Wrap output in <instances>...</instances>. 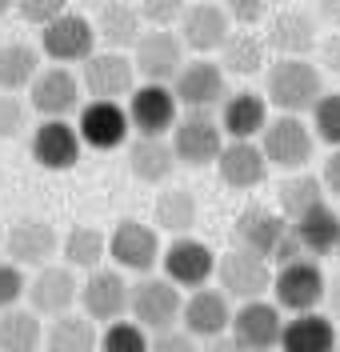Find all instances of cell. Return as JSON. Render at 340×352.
<instances>
[{
  "mask_svg": "<svg viewBox=\"0 0 340 352\" xmlns=\"http://www.w3.org/2000/svg\"><path fill=\"white\" fill-rule=\"evenodd\" d=\"M324 184H328V188L340 197V148H332V153H328V160H324Z\"/></svg>",
  "mask_w": 340,
  "mask_h": 352,
  "instance_id": "bcb514c9",
  "label": "cell"
},
{
  "mask_svg": "<svg viewBox=\"0 0 340 352\" xmlns=\"http://www.w3.org/2000/svg\"><path fill=\"white\" fill-rule=\"evenodd\" d=\"M172 148H177V160L188 164V168L216 164L220 153H225V129L208 112H188L172 129Z\"/></svg>",
  "mask_w": 340,
  "mask_h": 352,
  "instance_id": "ba28073f",
  "label": "cell"
},
{
  "mask_svg": "<svg viewBox=\"0 0 340 352\" xmlns=\"http://www.w3.org/2000/svg\"><path fill=\"white\" fill-rule=\"evenodd\" d=\"M236 241L240 248H249L256 256H264L269 264H293L304 256V248L296 241V228L284 212H272L264 204H249L240 217H236Z\"/></svg>",
  "mask_w": 340,
  "mask_h": 352,
  "instance_id": "6da1fadb",
  "label": "cell"
},
{
  "mask_svg": "<svg viewBox=\"0 0 340 352\" xmlns=\"http://www.w3.org/2000/svg\"><path fill=\"white\" fill-rule=\"evenodd\" d=\"M276 200H280V212H284L288 220H300L304 212H313L317 204H324V184H320L317 176L296 173V176H288V180L280 184Z\"/></svg>",
  "mask_w": 340,
  "mask_h": 352,
  "instance_id": "d590c367",
  "label": "cell"
},
{
  "mask_svg": "<svg viewBox=\"0 0 340 352\" xmlns=\"http://www.w3.org/2000/svg\"><path fill=\"white\" fill-rule=\"evenodd\" d=\"M128 312H133V320L140 329L152 332L177 329V320L184 312V296L168 276H144V280L133 285V308Z\"/></svg>",
  "mask_w": 340,
  "mask_h": 352,
  "instance_id": "5b68a950",
  "label": "cell"
},
{
  "mask_svg": "<svg viewBox=\"0 0 340 352\" xmlns=\"http://www.w3.org/2000/svg\"><path fill=\"white\" fill-rule=\"evenodd\" d=\"M36 76H41V52L32 44H4L0 48V92L32 88Z\"/></svg>",
  "mask_w": 340,
  "mask_h": 352,
  "instance_id": "1f68e13d",
  "label": "cell"
},
{
  "mask_svg": "<svg viewBox=\"0 0 340 352\" xmlns=\"http://www.w3.org/2000/svg\"><path fill=\"white\" fill-rule=\"evenodd\" d=\"M152 352H201V344L188 329H164L152 336Z\"/></svg>",
  "mask_w": 340,
  "mask_h": 352,
  "instance_id": "ee69618b",
  "label": "cell"
},
{
  "mask_svg": "<svg viewBox=\"0 0 340 352\" xmlns=\"http://www.w3.org/2000/svg\"><path fill=\"white\" fill-rule=\"evenodd\" d=\"M128 168H133L136 180L160 184L177 168V148L164 136H136L133 144H128Z\"/></svg>",
  "mask_w": 340,
  "mask_h": 352,
  "instance_id": "83f0119b",
  "label": "cell"
},
{
  "mask_svg": "<svg viewBox=\"0 0 340 352\" xmlns=\"http://www.w3.org/2000/svg\"><path fill=\"white\" fill-rule=\"evenodd\" d=\"M324 65H328V72L340 76V32H332V36L324 41Z\"/></svg>",
  "mask_w": 340,
  "mask_h": 352,
  "instance_id": "c3c4849f",
  "label": "cell"
},
{
  "mask_svg": "<svg viewBox=\"0 0 340 352\" xmlns=\"http://www.w3.org/2000/svg\"><path fill=\"white\" fill-rule=\"evenodd\" d=\"M220 129L232 136V140H252L269 129V104L260 92H232L225 104H220Z\"/></svg>",
  "mask_w": 340,
  "mask_h": 352,
  "instance_id": "d4e9b609",
  "label": "cell"
},
{
  "mask_svg": "<svg viewBox=\"0 0 340 352\" xmlns=\"http://www.w3.org/2000/svg\"><path fill=\"white\" fill-rule=\"evenodd\" d=\"M16 12H21L28 24H52V21H60L68 12V0H16Z\"/></svg>",
  "mask_w": 340,
  "mask_h": 352,
  "instance_id": "60d3db41",
  "label": "cell"
},
{
  "mask_svg": "<svg viewBox=\"0 0 340 352\" xmlns=\"http://www.w3.org/2000/svg\"><path fill=\"white\" fill-rule=\"evenodd\" d=\"M24 132V104L12 96V92H0V136L12 140Z\"/></svg>",
  "mask_w": 340,
  "mask_h": 352,
  "instance_id": "7bdbcfd3",
  "label": "cell"
},
{
  "mask_svg": "<svg viewBox=\"0 0 340 352\" xmlns=\"http://www.w3.org/2000/svg\"><path fill=\"white\" fill-rule=\"evenodd\" d=\"M216 173H220V180H225L228 188L249 192V188H260L264 184L269 156H264L260 144H252V140H232V144H225V153L216 160Z\"/></svg>",
  "mask_w": 340,
  "mask_h": 352,
  "instance_id": "cb8c5ba5",
  "label": "cell"
},
{
  "mask_svg": "<svg viewBox=\"0 0 340 352\" xmlns=\"http://www.w3.org/2000/svg\"><path fill=\"white\" fill-rule=\"evenodd\" d=\"M337 352H340V336H337Z\"/></svg>",
  "mask_w": 340,
  "mask_h": 352,
  "instance_id": "f5cc1de1",
  "label": "cell"
},
{
  "mask_svg": "<svg viewBox=\"0 0 340 352\" xmlns=\"http://www.w3.org/2000/svg\"><path fill=\"white\" fill-rule=\"evenodd\" d=\"M21 296H28V276L21 272V264L0 261V312L16 308Z\"/></svg>",
  "mask_w": 340,
  "mask_h": 352,
  "instance_id": "ab89813d",
  "label": "cell"
},
{
  "mask_svg": "<svg viewBox=\"0 0 340 352\" xmlns=\"http://www.w3.org/2000/svg\"><path fill=\"white\" fill-rule=\"evenodd\" d=\"M12 4H16V0H0V16H4V12H8Z\"/></svg>",
  "mask_w": 340,
  "mask_h": 352,
  "instance_id": "f907efd6",
  "label": "cell"
},
{
  "mask_svg": "<svg viewBox=\"0 0 340 352\" xmlns=\"http://www.w3.org/2000/svg\"><path fill=\"white\" fill-rule=\"evenodd\" d=\"M80 132L72 129L68 120H45L41 129L32 132V160L48 168V173H65L80 160Z\"/></svg>",
  "mask_w": 340,
  "mask_h": 352,
  "instance_id": "603a6c76",
  "label": "cell"
},
{
  "mask_svg": "<svg viewBox=\"0 0 340 352\" xmlns=\"http://www.w3.org/2000/svg\"><path fill=\"white\" fill-rule=\"evenodd\" d=\"M136 65L124 52H92L84 60V88H89L96 100H120V96H133L136 92Z\"/></svg>",
  "mask_w": 340,
  "mask_h": 352,
  "instance_id": "ffe728a7",
  "label": "cell"
},
{
  "mask_svg": "<svg viewBox=\"0 0 340 352\" xmlns=\"http://www.w3.org/2000/svg\"><path fill=\"white\" fill-rule=\"evenodd\" d=\"M41 349V320L32 308L0 312V352H36Z\"/></svg>",
  "mask_w": 340,
  "mask_h": 352,
  "instance_id": "836d02e7",
  "label": "cell"
},
{
  "mask_svg": "<svg viewBox=\"0 0 340 352\" xmlns=\"http://www.w3.org/2000/svg\"><path fill=\"white\" fill-rule=\"evenodd\" d=\"M324 272H320L317 261H293V264H280L276 268V276H272V296H276V305L284 308V312H317L320 300H324Z\"/></svg>",
  "mask_w": 340,
  "mask_h": 352,
  "instance_id": "3957f363",
  "label": "cell"
},
{
  "mask_svg": "<svg viewBox=\"0 0 340 352\" xmlns=\"http://www.w3.org/2000/svg\"><path fill=\"white\" fill-rule=\"evenodd\" d=\"M296 228V241L304 252H313V256H324V252H337L340 244V212L328 208V200L317 204L313 212H304L300 220H293Z\"/></svg>",
  "mask_w": 340,
  "mask_h": 352,
  "instance_id": "4dcf8cb0",
  "label": "cell"
},
{
  "mask_svg": "<svg viewBox=\"0 0 340 352\" xmlns=\"http://www.w3.org/2000/svg\"><path fill=\"white\" fill-rule=\"evenodd\" d=\"M48 352H100V332L96 320L84 312H65L52 316V329L45 332Z\"/></svg>",
  "mask_w": 340,
  "mask_h": 352,
  "instance_id": "f546056e",
  "label": "cell"
},
{
  "mask_svg": "<svg viewBox=\"0 0 340 352\" xmlns=\"http://www.w3.org/2000/svg\"><path fill=\"white\" fill-rule=\"evenodd\" d=\"M264 41L280 56H308L317 48V21L308 12H300V8H284L280 16H272Z\"/></svg>",
  "mask_w": 340,
  "mask_h": 352,
  "instance_id": "484cf974",
  "label": "cell"
},
{
  "mask_svg": "<svg viewBox=\"0 0 340 352\" xmlns=\"http://www.w3.org/2000/svg\"><path fill=\"white\" fill-rule=\"evenodd\" d=\"M313 132L320 144L340 148V92H324L313 109Z\"/></svg>",
  "mask_w": 340,
  "mask_h": 352,
  "instance_id": "f35d334b",
  "label": "cell"
},
{
  "mask_svg": "<svg viewBox=\"0 0 340 352\" xmlns=\"http://www.w3.org/2000/svg\"><path fill=\"white\" fill-rule=\"evenodd\" d=\"M228 16L236 24H245V28H252V24L264 21V12H269V0H225Z\"/></svg>",
  "mask_w": 340,
  "mask_h": 352,
  "instance_id": "f6af8a7d",
  "label": "cell"
},
{
  "mask_svg": "<svg viewBox=\"0 0 340 352\" xmlns=\"http://www.w3.org/2000/svg\"><path fill=\"white\" fill-rule=\"evenodd\" d=\"M337 324L320 312H300L284 324L280 352H337Z\"/></svg>",
  "mask_w": 340,
  "mask_h": 352,
  "instance_id": "4316f807",
  "label": "cell"
},
{
  "mask_svg": "<svg viewBox=\"0 0 340 352\" xmlns=\"http://www.w3.org/2000/svg\"><path fill=\"white\" fill-rule=\"evenodd\" d=\"M60 248V236L48 220H36V217H21L16 224H8L4 232V252L12 264H36L45 268Z\"/></svg>",
  "mask_w": 340,
  "mask_h": 352,
  "instance_id": "d6986e66",
  "label": "cell"
},
{
  "mask_svg": "<svg viewBox=\"0 0 340 352\" xmlns=\"http://www.w3.org/2000/svg\"><path fill=\"white\" fill-rule=\"evenodd\" d=\"M196 217H201V208H196L192 188H168V192L157 197V224L164 232L188 236V232L196 228Z\"/></svg>",
  "mask_w": 340,
  "mask_h": 352,
  "instance_id": "d6a6232c",
  "label": "cell"
},
{
  "mask_svg": "<svg viewBox=\"0 0 340 352\" xmlns=\"http://www.w3.org/2000/svg\"><path fill=\"white\" fill-rule=\"evenodd\" d=\"M80 308L84 316H92L96 324H116L128 316L133 308V285L116 272V268H92L80 285Z\"/></svg>",
  "mask_w": 340,
  "mask_h": 352,
  "instance_id": "277c9868",
  "label": "cell"
},
{
  "mask_svg": "<svg viewBox=\"0 0 340 352\" xmlns=\"http://www.w3.org/2000/svg\"><path fill=\"white\" fill-rule=\"evenodd\" d=\"M204 352H249V349H245L236 336H228V332H225V336H212V340L204 344Z\"/></svg>",
  "mask_w": 340,
  "mask_h": 352,
  "instance_id": "7dc6e473",
  "label": "cell"
},
{
  "mask_svg": "<svg viewBox=\"0 0 340 352\" xmlns=\"http://www.w3.org/2000/svg\"><path fill=\"white\" fill-rule=\"evenodd\" d=\"M284 308L269 305V300H245L232 312V336L245 344L249 352H272L280 349L284 336Z\"/></svg>",
  "mask_w": 340,
  "mask_h": 352,
  "instance_id": "30bf717a",
  "label": "cell"
},
{
  "mask_svg": "<svg viewBox=\"0 0 340 352\" xmlns=\"http://www.w3.org/2000/svg\"><path fill=\"white\" fill-rule=\"evenodd\" d=\"M136 72L148 80V85H168L181 76V68L188 65L184 60V41L168 28H152L136 41Z\"/></svg>",
  "mask_w": 340,
  "mask_h": 352,
  "instance_id": "9c48e42d",
  "label": "cell"
},
{
  "mask_svg": "<svg viewBox=\"0 0 340 352\" xmlns=\"http://www.w3.org/2000/svg\"><path fill=\"white\" fill-rule=\"evenodd\" d=\"M337 256H340V244H337Z\"/></svg>",
  "mask_w": 340,
  "mask_h": 352,
  "instance_id": "db71d44e",
  "label": "cell"
},
{
  "mask_svg": "<svg viewBox=\"0 0 340 352\" xmlns=\"http://www.w3.org/2000/svg\"><path fill=\"white\" fill-rule=\"evenodd\" d=\"M164 276L172 280L177 288H204V280L208 276H216V252L208 248L204 241H196V236H177V241L164 248Z\"/></svg>",
  "mask_w": 340,
  "mask_h": 352,
  "instance_id": "5bb4252c",
  "label": "cell"
},
{
  "mask_svg": "<svg viewBox=\"0 0 340 352\" xmlns=\"http://www.w3.org/2000/svg\"><path fill=\"white\" fill-rule=\"evenodd\" d=\"M216 276H220V288H225L228 300H264V292L272 288V264L264 256H256L249 248H232L220 256L216 264Z\"/></svg>",
  "mask_w": 340,
  "mask_h": 352,
  "instance_id": "52a82bcc",
  "label": "cell"
},
{
  "mask_svg": "<svg viewBox=\"0 0 340 352\" xmlns=\"http://www.w3.org/2000/svg\"><path fill=\"white\" fill-rule=\"evenodd\" d=\"M96 41H104L113 52L120 48H136V41L144 36V16L128 8V4H120V0H109V4H100V12H96Z\"/></svg>",
  "mask_w": 340,
  "mask_h": 352,
  "instance_id": "f1b7e54d",
  "label": "cell"
},
{
  "mask_svg": "<svg viewBox=\"0 0 340 352\" xmlns=\"http://www.w3.org/2000/svg\"><path fill=\"white\" fill-rule=\"evenodd\" d=\"M60 252H65L68 268H100L104 261V252H109V241H104V232L100 228H92V224H80V228H72L65 241H60Z\"/></svg>",
  "mask_w": 340,
  "mask_h": 352,
  "instance_id": "e575fe53",
  "label": "cell"
},
{
  "mask_svg": "<svg viewBox=\"0 0 340 352\" xmlns=\"http://www.w3.org/2000/svg\"><path fill=\"white\" fill-rule=\"evenodd\" d=\"M317 8H320V16H324V21L340 28V0H317Z\"/></svg>",
  "mask_w": 340,
  "mask_h": 352,
  "instance_id": "681fc988",
  "label": "cell"
},
{
  "mask_svg": "<svg viewBox=\"0 0 340 352\" xmlns=\"http://www.w3.org/2000/svg\"><path fill=\"white\" fill-rule=\"evenodd\" d=\"M109 256H113L120 268L128 272H152L160 261H164V248H160L157 228L140 224V220H120L109 236Z\"/></svg>",
  "mask_w": 340,
  "mask_h": 352,
  "instance_id": "7c38bea8",
  "label": "cell"
},
{
  "mask_svg": "<svg viewBox=\"0 0 340 352\" xmlns=\"http://www.w3.org/2000/svg\"><path fill=\"white\" fill-rule=\"evenodd\" d=\"M72 300H80V285L68 264H45L28 280V305L36 316H65L72 312Z\"/></svg>",
  "mask_w": 340,
  "mask_h": 352,
  "instance_id": "ac0fdd59",
  "label": "cell"
},
{
  "mask_svg": "<svg viewBox=\"0 0 340 352\" xmlns=\"http://www.w3.org/2000/svg\"><path fill=\"white\" fill-rule=\"evenodd\" d=\"M337 305H340V285H337Z\"/></svg>",
  "mask_w": 340,
  "mask_h": 352,
  "instance_id": "816d5d0a",
  "label": "cell"
},
{
  "mask_svg": "<svg viewBox=\"0 0 340 352\" xmlns=\"http://www.w3.org/2000/svg\"><path fill=\"white\" fill-rule=\"evenodd\" d=\"M177 92L168 85H140L128 96V120H133L136 136H164L168 129H177Z\"/></svg>",
  "mask_w": 340,
  "mask_h": 352,
  "instance_id": "2e32d148",
  "label": "cell"
},
{
  "mask_svg": "<svg viewBox=\"0 0 340 352\" xmlns=\"http://www.w3.org/2000/svg\"><path fill=\"white\" fill-rule=\"evenodd\" d=\"M100 352H152V340L136 320H116L100 336Z\"/></svg>",
  "mask_w": 340,
  "mask_h": 352,
  "instance_id": "74e56055",
  "label": "cell"
},
{
  "mask_svg": "<svg viewBox=\"0 0 340 352\" xmlns=\"http://www.w3.org/2000/svg\"><path fill=\"white\" fill-rule=\"evenodd\" d=\"M128 129H133V120H128V109L120 104V100H92L80 109V140L89 144V148H100V153H109V148H120L124 140H128Z\"/></svg>",
  "mask_w": 340,
  "mask_h": 352,
  "instance_id": "e0dca14e",
  "label": "cell"
},
{
  "mask_svg": "<svg viewBox=\"0 0 340 352\" xmlns=\"http://www.w3.org/2000/svg\"><path fill=\"white\" fill-rule=\"evenodd\" d=\"M32 96V109L41 112L45 120H65L68 112L80 104V80L68 72V68H41V76L28 88Z\"/></svg>",
  "mask_w": 340,
  "mask_h": 352,
  "instance_id": "7402d4cb",
  "label": "cell"
},
{
  "mask_svg": "<svg viewBox=\"0 0 340 352\" xmlns=\"http://www.w3.org/2000/svg\"><path fill=\"white\" fill-rule=\"evenodd\" d=\"M269 104H276L288 116H300V112H313L317 100L324 96V80H320V68L308 65L304 56H280L276 65H269Z\"/></svg>",
  "mask_w": 340,
  "mask_h": 352,
  "instance_id": "7a4b0ae2",
  "label": "cell"
},
{
  "mask_svg": "<svg viewBox=\"0 0 340 352\" xmlns=\"http://www.w3.org/2000/svg\"><path fill=\"white\" fill-rule=\"evenodd\" d=\"M181 324L196 340H212V336H225L232 329V305H228L225 288H196L188 300H184Z\"/></svg>",
  "mask_w": 340,
  "mask_h": 352,
  "instance_id": "44dd1931",
  "label": "cell"
},
{
  "mask_svg": "<svg viewBox=\"0 0 340 352\" xmlns=\"http://www.w3.org/2000/svg\"><path fill=\"white\" fill-rule=\"evenodd\" d=\"M220 68L236 72V76H252L264 68V44L256 41L252 32H232L220 48Z\"/></svg>",
  "mask_w": 340,
  "mask_h": 352,
  "instance_id": "8d00e7d4",
  "label": "cell"
},
{
  "mask_svg": "<svg viewBox=\"0 0 340 352\" xmlns=\"http://www.w3.org/2000/svg\"><path fill=\"white\" fill-rule=\"evenodd\" d=\"M260 136H264L260 148L269 156V164L288 168V173H300L313 160V148H317V132L308 129L300 116H288V112H280L276 120H269V129Z\"/></svg>",
  "mask_w": 340,
  "mask_h": 352,
  "instance_id": "8992f818",
  "label": "cell"
},
{
  "mask_svg": "<svg viewBox=\"0 0 340 352\" xmlns=\"http://www.w3.org/2000/svg\"><path fill=\"white\" fill-rule=\"evenodd\" d=\"M184 8H188L184 0H140V16L152 21L157 28H168L172 21H181Z\"/></svg>",
  "mask_w": 340,
  "mask_h": 352,
  "instance_id": "b9f144b4",
  "label": "cell"
},
{
  "mask_svg": "<svg viewBox=\"0 0 340 352\" xmlns=\"http://www.w3.org/2000/svg\"><path fill=\"white\" fill-rule=\"evenodd\" d=\"M228 36H232V16H228V8L212 4V0H196V4L184 8L181 41H184V48H192L196 56L220 52Z\"/></svg>",
  "mask_w": 340,
  "mask_h": 352,
  "instance_id": "4fadbf2b",
  "label": "cell"
},
{
  "mask_svg": "<svg viewBox=\"0 0 340 352\" xmlns=\"http://www.w3.org/2000/svg\"><path fill=\"white\" fill-rule=\"evenodd\" d=\"M41 44H45V56L56 65H76V60H89L96 52V24L80 12H65L60 21H52L41 28Z\"/></svg>",
  "mask_w": 340,
  "mask_h": 352,
  "instance_id": "8fae6325",
  "label": "cell"
},
{
  "mask_svg": "<svg viewBox=\"0 0 340 352\" xmlns=\"http://www.w3.org/2000/svg\"><path fill=\"white\" fill-rule=\"evenodd\" d=\"M172 92H177L181 104H188V112H208L212 104H225L228 100L225 68L216 65V60H208V56H196V60H188L181 68Z\"/></svg>",
  "mask_w": 340,
  "mask_h": 352,
  "instance_id": "9a60e30c",
  "label": "cell"
}]
</instances>
